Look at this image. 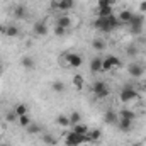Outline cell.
Instances as JSON below:
<instances>
[{
  "label": "cell",
  "instance_id": "obj_18",
  "mask_svg": "<svg viewBox=\"0 0 146 146\" xmlns=\"http://www.w3.org/2000/svg\"><path fill=\"white\" fill-rule=\"evenodd\" d=\"M7 37H15L19 36V27L17 26H5V33H3Z\"/></svg>",
  "mask_w": 146,
  "mask_h": 146
},
{
  "label": "cell",
  "instance_id": "obj_20",
  "mask_svg": "<svg viewBox=\"0 0 146 146\" xmlns=\"http://www.w3.org/2000/svg\"><path fill=\"white\" fill-rule=\"evenodd\" d=\"M90 129L85 126V124H82V122H78V124H75L73 126V133H76V134H87Z\"/></svg>",
  "mask_w": 146,
  "mask_h": 146
},
{
  "label": "cell",
  "instance_id": "obj_21",
  "mask_svg": "<svg viewBox=\"0 0 146 146\" xmlns=\"http://www.w3.org/2000/svg\"><path fill=\"white\" fill-rule=\"evenodd\" d=\"M56 122H58L61 127H68V126H70V117H66L65 114H60V115L56 117Z\"/></svg>",
  "mask_w": 146,
  "mask_h": 146
},
{
  "label": "cell",
  "instance_id": "obj_7",
  "mask_svg": "<svg viewBox=\"0 0 146 146\" xmlns=\"http://www.w3.org/2000/svg\"><path fill=\"white\" fill-rule=\"evenodd\" d=\"M65 60H66V66H72V68H80L82 63H83L82 56L76 54V53H68V54L65 56Z\"/></svg>",
  "mask_w": 146,
  "mask_h": 146
},
{
  "label": "cell",
  "instance_id": "obj_6",
  "mask_svg": "<svg viewBox=\"0 0 146 146\" xmlns=\"http://www.w3.org/2000/svg\"><path fill=\"white\" fill-rule=\"evenodd\" d=\"M94 27H95L97 31H100V33H109V31H112L107 17H97V19L94 21Z\"/></svg>",
  "mask_w": 146,
  "mask_h": 146
},
{
  "label": "cell",
  "instance_id": "obj_13",
  "mask_svg": "<svg viewBox=\"0 0 146 146\" xmlns=\"http://www.w3.org/2000/svg\"><path fill=\"white\" fill-rule=\"evenodd\" d=\"M73 7H75V0H58V10L66 12V10H72Z\"/></svg>",
  "mask_w": 146,
  "mask_h": 146
},
{
  "label": "cell",
  "instance_id": "obj_34",
  "mask_svg": "<svg viewBox=\"0 0 146 146\" xmlns=\"http://www.w3.org/2000/svg\"><path fill=\"white\" fill-rule=\"evenodd\" d=\"M136 53H138V49H136L134 46H129V48H126V54H127V56H134Z\"/></svg>",
  "mask_w": 146,
  "mask_h": 146
},
{
  "label": "cell",
  "instance_id": "obj_8",
  "mask_svg": "<svg viewBox=\"0 0 146 146\" xmlns=\"http://www.w3.org/2000/svg\"><path fill=\"white\" fill-rule=\"evenodd\" d=\"M127 73H129L131 76H134V78H139V76L145 73V66H143L141 63H131V65L127 66Z\"/></svg>",
  "mask_w": 146,
  "mask_h": 146
},
{
  "label": "cell",
  "instance_id": "obj_32",
  "mask_svg": "<svg viewBox=\"0 0 146 146\" xmlns=\"http://www.w3.org/2000/svg\"><path fill=\"white\" fill-rule=\"evenodd\" d=\"M54 34H56V36H65V34H66V29L61 27V26H56V27H54Z\"/></svg>",
  "mask_w": 146,
  "mask_h": 146
},
{
  "label": "cell",
  "instance_id": "obj_33",
  "mask_svg": "<svg viewBox=\"0 0 146 146\" xmlns=\"http://www.w3.org/2000/svg\"><path fill=\"white\" fill-rule=\"evenodd\" d=\"M15 119H19V117H17V114H15V110H10V112L7 114V121H9V122H14Z\"/></svg>",
  "mask_w": 146,
  "mask_h": 146
},
{
  "label": "cell",
  "instance_id": "obj_35",
  "mask_svg": "<svg viewBox=\"0 0 146 146\" xmlns=\"http://www.w3.org/2000/svg\"><path fill=\"white\" fill-rule=\"evenodd\" d=\"M97 5H99V9L100 7H112L109 3V0H97Z\"/></svg>",
  "mask_w": 146,
  "mask_h": 146
},
{
  "label": "cell",
  "instance_id": "obj_22",
  "mask_svg": "<svg viewBox=\"0 0 146 146\" xmlns=\"http://www.w3.org/2000/svg\"><path fill=\"white\" fill-rule=\"evenodd\" d=\"M92 46H94V49L102 51V49H106V41H104V39H100V37H97V39H94Z\"/></svg>",
  "mask_w": 146,
  "mask_h": 146
},
{
  "label": "cell",
  "instance_id": "obj_29",
  "mask_svg": "<svg viewBox=\"0 0 146 146\" xmlns=\"http://www.w3.org/2000/svg\"><path fill=\"white\" fill-rule=\"evenodd\" d=\"M51 88H53V92H63L65 90V83L63 82H53Z\"/></svg>",
  "mask_w": 146,
  "mask_h": 146
},
{
  "label": "cell",
  "instance_id": "obj_42",
  "mask_svg": "<svg viewBox=\"0 0 146 146\" xmlns=\"http://www.w3.org/2000/svg\"><path fill=\"white\" fill-rule=\"evenodd\" d=\"M0 129H2V127H0Z\"/></svg>",
  "mask_w": 146,
  "mask_h": 146
},
{
  "label": "cell",
  "instance_id": "obj_14",
  "mask_svg": "<svg viewBox=\"0 0 146 146\" xmlns=\"http://www.w3.org/2000/svg\"><path fill=\"white\" fill-rule=\"evenodd\" d=\"M133 15H134V14H133L131 10H122V12L117 15V19H119L121 24H129V21L133 19Z\"/></svg>",
  "mask_w": 146,
  "mask_h": 146
},
{
  "label": "cell",
  "instance_id": "obj_17",
  "mask_svg": "<svg viewBox=\"0 0 146 146\" xmlns=\"http://www.w3.org/2000/svg\"><path fill=\"white\" fill-rule=\"evenodd\" d=\"M104 119H106V122L107 124H117V114L114 112V110H107L106 112V115H104Z\"/></svg>",
  "mask_w": 146,
  "mask_h": 146
},
{
  "label": "cell",
  "instance_id": "obj_41",
  "mask_svg": "<svg viewBox=\"0 0 146 146\" xmlns=\"http://www.w3.org/2000/svg\"><path fill=\"white\" fill-rule=\"evenodd\" d=\"M0 73H2V65H0Z\"/></svg>",
  "mask_w": 146,
  "mask_h": 146
},
{
  "label": "cell",
  "instance_id": "obj_37",
  "mask_svg": "<svg viewBox=\"0 0 146 146\" xmlns=\"http://www.w3.org/2000/svg\"><path fill=\"white\" fill-rule=\"evenodd\" d=\"M5 33V26L3 24H0V34H3Z\"/></svg>",
  "mask_w": 146,
  "mask_h": 146
},
{
  "label": "cell",
  "instance_id": "obj_4",
  "mask_svg": "<svg viewBox=\"0 0 146 146\" xmlns=\"http://www.w3.org/2000/svg\"><path fill=\"white\" fill-rule=\"evenodd\" d=\"M119 99H121V102H131V100H134V99H138V92L133 88V87H124L122 90H121V94H119Z\"/></svg>",
  "mask_w": 146,
  "mask_h": 146
},
{
  "label": "cell",
  "instance_id": "obj_1",
  "mask_svg": "<svg viewBox=\"0 0 146 146\" xmlns=\"http://www.w3.org/2000/svg\"><path fill=\"white\" fill-rule=\"evenodd\" d=\"M83 143H92L88 133H87V134H76V133L70 131V133L65 136V145L66 146H80V145H83Z\"/></svg>",
  "mask_w": 146,
  "mask_h": 146
},
{
  "label": "cell",
  "instance_id": "obj_27",
  "mask_svg": "<svg viewBox=\"0 0 146 146\" xmlns=\"http://www.w3.org/2000/svg\"><path fill=\"white\" fill-rule=\"evenodd\" d=\"M26 131H27L29 134H37V133H41V127H39V124H36V122H31V124L26 127Z\"/></svg>",
  "mask_w": 146,
  "mask_h": 146
},
{
  "label": "cell",
  "instance_id": "obj_40",
  "mask_svg": "<svg viewBox=\"0 0 146 146\" xmlns=\"http://www.w3.org/2000/svg\"><path fill=\"white\" fill-rule=\"evenodd\" d=\"M0 146H9V145H5V143H0Z\"/></svg>",
  "mask_w": 146,
  "mask_h": 146
},
{
  "label": "cell",
  "instance_id": "obj_12",
  "mask_svg": "<svg viewBox=\"0 0 146 146\" xmlns=\"http://www.w3.org/2000/svg\"><path fill=\"white\" fill-rule=\"evenodd\" d=\"M90 70H92V73H100L102 72V58H99V56L92 58V61H90Z\"/></svg>",
  "mask_w": 146,
  "mask_h": 146
},
{
  "label": "cell",
  "instance_id": "obj_25",
  "mask_svg": "<svg viewBox=\"0 0 146 146\" xmlns=\"http://www.w3.org/2000/svg\"><path fill=\"white\" fill-rule=\"evenodd\" d=\"M119 115H121L122 119H129V121H134V117H136V114H134L133 110H127V109H122L119 112Z\"/></svg>",
  "mask_w": 146,
  "mask_h": 146
},
{
  "label": "cell",
  "instance_id": "obj_26",
  "mask_svg": "<svg viewBox=\"0 0 146 146\" xmlns=\"http://www.w3.org/2000/svg\"><path fill=\"white\" fill-rule=\"evenodd\" d=\"M88 136H90V141L92 143H97L100 139L102 133H100V129H94V131H88Z\"/></svg>",
  "mask_w": 146,
  "mask_h": 146
},
{
  "label": "cell",
  "instance_id": "obj_36",
  "mask_svg": "<svg viewBox=\"0 0 146 146\" xmlns=\"http://www.w3.org/2000/svg\"><path fill=\"white\" fill-rule=\"evenodd\" d=\"M139 10H141V12H146V0H141V3H139Z\"/></svg>",
  "mask_w": 146,
  "mask_h": 146
},
{
  "label": "cell",
  "instance_id": "obj_15",
  "mask_svg": "<svg viewBox=\"0 0 146 146\" xmlns=\"http://www.w3.org/2000/svg\"><path fill=\"white\" fill-rule=\"evenodd\" d=\"M21 65H22L26 70H33V68L36 66V61H34L33 56H24V58L21 60Z\"/></svg>",
  "mask_w": 146,
  "mask_h": 146
},
{
  "label": "cell",
  "instance_id": "obj_39",
  "mask_svg": "<svg viewBox=\"0 0 146 146\" xmlns=\"http://www.w3.org/2000/svg\"><path fill=\"white\" fill-rule=\"evenodd\" d=\"M143 87H145V90H146V78L143 80Z\"/></svg>",
  "mask_w": 146,
  "mask_h": 146
},
{
  "label": "cell",
  "instance_id": "obj_28",
  "mask_svg": "<svg viewBox=\"0 0 146 146\" xmlns=\"http://www.w3.org/2000/svg\"><path fill=\"white\" fill-rule=\"evenodd\" d=\"M17 121H19V126H22V127H27V126L33 122V121L29 119V115H21Z\"/></svg>",
  "mask_w": 146,
  "mask_h": 146
},
{
  "label": "cell",
  "instance_id": "obj_10",
  "mask_svg": "<svg viewBox=\"0 0 146 146\" xmlns=\"http://www.w3.org/2000/svg\"><path fill=\"white\" fill-rule=\"evenodd\" d=\"M117 126H119V131H121V133H129V131L133 129V121L121 117V119L117 121Z\"/></svg>",
  "mask_w": 146,
  "mask_h": 146
},
{
  "label": "cell",
  "instance_id": "obj_16",
  "mask_svg": "<svg viewBox=\"0 0 146 146\" xmlns=\"http://www.w3.org/2000/svg\"><path fill=\"white\" fill-rule=\"evenodd\" d=\"M112 14H114V9L112 7H100V9L97 7V15L99 17H110Z\"/></svg>",
  "mask_w": 146,
  "mask_h": 146
},
{
  "label": "cell",
  "instance_id": "obj_23",
  "mask_svg": "<svg viewBox=\"0 0 146 146\" xmlns=\"http://www.w3.org/2000/svg\"><path fill=\"white\" fill-rule=\"evenodd\" d=\"M73 87H75L76 90H82V88H83V76H82V75H75V76H73Z\"/></svg>",
  "mask_w": 146,
  "mask_h": 146
},
{
  "label": "cell",
  "instance_id": "obj_5",
  "mask_svg": "<svg viewBox=\"0 0 146 146\" xmlns=\"http://www.w3.org/2000/svg\"><path fill=\"white\" fill-rule=\"evenodd\" d=\"M121 66V60L117 56H107L102 60V72H110L112 68Z\"/></svg>",
  "mask_w": 146,
  "mask_h": 146
},
{
  "label": "cell",
  "instance_id": "obj_31",
  "mask_svg": "<svg viewBox=\"0 0 146 146\" xmlns=\"http://www.w3.org/2000/svg\"><path fill=\"white\" fill-rule=\"evenodd\" d=\"M44 143L49 146H54L56 145V138L54 136H51V134H44Z\"/></svg>",
  "mask_w": 146,
  "mask_h": 146
},
{
  "label": "cell",
  "instance_id": "obj_11",
  "mask_svg": "<svg viewBox=\"0 0 146 146\" xmlns=\"http://www.w3.org/2000/svg\"><path fill=\"white\" fill-rule=\"evenodd\" d=\"M14 17H15V19H26V17H27V9H26V5H22V3L15 5V9H14Z\"/></svg>",
  "mask_w": 146,
  "mask_h": 146
},
{
  "label": "cell",
  "instance_id": "obj_19",
  "mask_svg": "<svg viewBox=\"0 0 146 146\" xmlns=\"http://www.w3.org/2000/svg\"><path fill=\"white\" fill-rule=\"evenodd\" d=\"M56 26H61V27H65V29H68V27L72 26V17H68V15H61V17L58 19V22H56Z\"/></svg>",
  "mask_w": 146,
  "mask_h": 146
},
{
  "label": "cell",
  "instance_id": "obj_24",
  "mask_svg": "<svg viewBox=\"0 0 146 146\" xmlns=\"http://www.w3.org/2000/svg\"><path fill=\"white\" fill-rule=\"evenodd\" d=\"M14 110H15L17 117H21V115H27V106H26V104H17Z\"/></svg>",
  "mask_w": 146,
  "mask_h": 146
},
{
  "label": "cell",
  "instance_id": "obj_9",
  "mask_svg": "<svg viewBox=\"0 0 146 146\" xmlns=\"http://www.w3.org/2000/svg\"><path fill=\"white\" fill-rule=\"evenodd\" d=\"M33 33H34L36 36H46V33H48V26H46V22H44V21L36 22L34 27H33Z\"/></svg>",
  "mask_w": 146,
  "mask_h": 146
},
{
  "label": "cell",
  "instance_id": "obj_3",
  "mask_svg": "<svg viewBox=\"0 0 146 146\" xmlns=\"http://www.w3.org/2000/svg\"><path fill=\"white\" fill-rule=\"evenodd\" d=\"M143 24H145V19H143V15L141 14H134L133 15V19L129 21V27H131V33L133 34H139L141 33V29H143Z\"/></svg>",
  "mask_w": 146,
  "mask_h": 146
},
{
  "label": "cell",
  "instance_id": "obj_38",
  "mask_svg": "<svg viewBox=\"0 0 146 146\" xmlns=\"http://www.w3.org/2000/svg\"><path fill=\"white\" fill-rule=\"evenodd\" d=\"M115 2H117V0H109V3H110V5H114Z\"/></svg>",
  "mask_w": 146,
  "mask_h": 146
},
{
  "label": "cell",
  "instance_id": "obj_30",
  "mask_svg": "<svg viewBox=\"0 0 146 146\" xmlns=\"http://www.w3.org/2000/svg\"><path fill=\"white\" fill-rule=\"evenodd\" d=\"M80 114L78 112H72V115H70V126H75V124H78L80 122Z\"/></svg>",
  "mask_w": 146,
  "mask_h": 146
},
{
  "label": "cell",
  "instance_id": "obj_2",
  "mask_svg": "<svg viewBox=\"0 0 146 146\" xmlns=\"http://www.w3.org/2000/svg\"><path fill=\"white\" fill-rule=\"evenodd\" d=\"M92 90H94V95L97 97V99H107L109 97V94H110V88L107 87V83L106 82H95L94 85H92Z\"/></svg>",
  "mask_w": 146,
  "mask_h": 146
}]
</instances>
